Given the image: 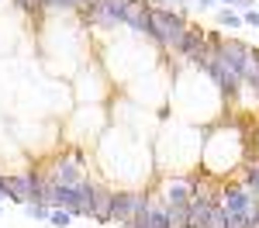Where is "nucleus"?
Segmentation results:
<instances>
[{
    "mask_svg": "<svg viewBox=\"0 0 259 228\" xmlns=\"http://www.w3.org/2000/svg\"><path fill=\"white\" fill-rule=\"evenodd\" d=\"M214 59H218L225 69H232L235 76H242V73H245V59H249V45L242 38H228V35H225V41L214 49Z\"/></svg>",
    "mask_w": 259,
    "mask_h": 228,
    "instance_id": "1",
    "label": "nucleus"
},
{
    "mask_svg": "<svg viewBox=\"0 0 259 228\" xmlns=\"http://www.w3.org/2000/svg\"><path fill=\"white\" fill-rule=\"evenodd\" d=\"M194 201V180L190 176H169L162 184V194H159V204L166 207H187Z\"/></svg>",
    "mask_w": 259,
    "mask_h": 228,
    "instance_id": "2",
    "label": "nucleus"
},
{
    "mask_svg": "<svg viewBox=\"0 0 259 228\" xmlns=\"http://www.w3.org/2000/svg\"><path fill=\"white\" fill-rule=\"evenodd\" d=\"M124 4L128 0H97L87 24H97V28H118V24H124Z\"/></svg>",
    "mask_w": 259,
    "mask_h": 228,
    "instance_id": "3",
    "label": "nucleus"
},
{
    "mask_svg": "<svg viewBox=\"0 0 259 228\" xmlns=\"http://www.w3.org/2000/svg\"><path fill=\"white\" fill-rule=\"evenodd\" d=\"M111 204H114V190H107V187L97 184V190H94V204H90V221L111 225Z\"/></svg>",
    "mask_w": 259,
    "mask_h": 228,
    "instance_id": "4",
    "label": "nucleus"
},
{
    "mask_svg": "<svg viewBox=\"0 0 259 228\" xmlns=\"http://www.w3.org/2000/svg\"><path fill=\"white\" fill-rule=\"evenodd\" d=\"M124 24H128L132 31L145 35V28H149V4H145V0H128V4H124Z\"/></svg>",
    "mask_w": 259,
    "mask_h": 228,
    "instance_id": "5",
    "label": "nucleus"
},
{
    "mask_svg": "<svg viewBox=\"0 0 259 228\" xmlns=\"http://www.w3.org/2000/svg\"><path fill=\"white\" fill-rule=\"evenodd\" d=\"M207 218H211V201H190L187 228H207Z\"/></svg>",
    "mask_w": 259,
    "mask_h": 228,
    "instance_id": "6",
    "label": "nucleus"
},
{
    "mask_svg": "<svg viewBox=\"0 0 259 228\" xmlns=\"http://www.w3.org/2000/svg\"><path fill=\"white\" fill-rule=\"evenodd\" d=\"M214 21H218V28H228V31H239L242 24V14H235V7H221L218 14H214Z\"/></svg>",
    "mask_w": 259,
    "mask_h": 228,
    "instance_id": "7",
    "label": "nucleus"
},
{
    "mask_svg": "<svg viewBox=\"0 0 259 228\" xmlns=\"http://www.w3.org/2000/svg\"><path fill=\"white\" fill-rule=\"evenodd\" d=\"M207 228H228V211H225V204H211Z\"/></svg>",
    "mask_w": 259,
    "mask_h": 228,
    "instance_id": "8",
    "label": "nucleus"
},
{
    "mask_svg": "<svg viewBox=\"0 0 259 228\" xmlns=\"http://www.w3.org/2000/svg\"><path fill=\"white\" fill-rule=\"evenodd\" d=\"M73 218H76L73 211H66V207H52V218H49V221H52V228H69V225H73Z\"/></svg>",
    "mask_w": 259,
    "mask_h": 228,
    "instance_id": "9",
    "label": "nucleus"
},
{
    "mask_svg": "<svg viewBox=\"0 0 259 228\" xmlns=\"http://www.w3.org/2000/svg\"><path fill=\"white\" fill-rule=\"evenodd\" d=\"M187 207H190V204H187ZM187 207H166L169 228H187Z\"/></svg>",
    "mask_w": 259,
    "mask_h": 228,
    "instance_id": "10",
    "label": "nucleus"
},
{
    "mask_svg": "<svg viewBox=\"0 0 259 228\" xmlns=\"http://www.w3.org/2000/svg\"><path fill=\"white\" fill-rule=\"evenodd\" d=\"M28 218H35V221H49L52 218V204H28Z\"/></svg>",
    "mask_w": 259,
    "mask_h": 228,
    "instance_id": "11",
    "label": "nucleus"
},
{
    "mask_svg": "<svg viewBox=\"0 0 259 228\" xmlns=\"http://www.w3.org/2000/svg\"><path fill=\"white\" fill-rule=\"evenodd\" d=\"M152 228H169V218H166V204H152Z\"/></svg>",
    "mask_w": 259,
    "mask_h": 228,
    "instance_id": "12",
    "label": "nucleus"
},
{
    "mask_svg": "<svg viewBox=\"0 0 259 228\" xmlns=\"http://www.w3.org/2000/svg\"><path fill=\"white\" fill-rule=\"evenodd\" d=\"M228 228H249V211H228Z\"/></svg>",
    "mask_w": 259,
    "mask_h": 228,
    "instance_id": "13",
    "label": "nucleus"
},
{
    "mask_svg": "<svg viewBox=\"0 0 259 228\" xmlns=\"http://www.w3.org/2000/svg\"><path fill=\"white\" fill-rule=\"evenodd\" d=\"M45 11H76V0H45Z\"/></svg>",
    "mask_w": 259,
    "mask_h": 228,
    "instance_id": "14",
    "label": "nucleus"
},
{
    "mask_svg": "<svg viewBox=\"0 0 259 228\" xmlns=\"http://www.w3.org/2000/svg\"><path fill=\"white\" fill-rule=\"evenodd\" d=\"M14 7H21V11H41V4L45 0H11Z\"/></svg>",
    "mask_w": 259,
    "mask_h": 228,
    "instance_id": "15",
    "label": "nucleus"
},
{
    "mask_svg": "<svg viewBox=\"0 0 259 228\" xmlns=\"http://www.w3.org/2000/svg\"><path fill=\"white\" fill-rule=\"evenodd\" d=\"M221 41H225V35H221V31H207V49H211V56H214V49H218Z\"/></svg>",
    "mask_w": 259,
    "mask_h": 228,
    "instance_id": "16",
    "label": "nucleus"
},
{
    "mask_svg": "<svg viewBox=\"0 0 259 228\" xmlns=\"http://www.w3.org/2000/svg\"><path fill=\"white\" fill-rule=\"evenodd\" d=\"M242 21H245L249 28H259V11H256V7H252V11H245V14H242Z\"/></svg>",
    "mask_w": 259,
    "mask_h": 228,
    "instance_id": "17",
    "label": "nucleus"
},
{
    "mask_svg": "<svg viewBox=\"0 0 259 228\" xmlns=\"http://www.w3.org/2000/svg\"><path fill=\"white\" fill-rule=\"evenodd\" d=\"M252 7H256V0H239V4H235V11H242V14L252 11Z\"/></svg>",
    "mask_w": 259,
    "mask_h": 228,
    "instance_id": "18",
    "label": "nucleus"
},
{
    "mask_svg": "<svg viewBox=\"0 0 259 228\" xmlns=\"http://www.w3.org/2000/svg\"><path fill=\"white\" fill-rule=\"evenodd\" d=\"M194 4H197L200 11H207V7H214V4H218V0H194Z\"/></svg>",
    "mask_w": 259,
    "mask_h": 228,
    "instance_id": "19",
    "label": "nucleus"
},
{
    "mask_svg": "<svg viewBox=\"0 0 259 228\" xmlns=\"http://www.w3.org/2000/svg\"><path fill=\"white\" fill-rule=\"evenodd\" d=\"M249 228H259V214H249Z\"/></svg>",
    "mask_w": 259,
    "mask_h": 228,
    "instance_id": "20",
    "label": "nucleus"
},
{
    "mask_svg": "<svg viewBox=\"0 0 259 228\" xmlns=\"http://www.w3.org/2000/svg\"><path fill=\"white\" fill-rule=\"evenodd\" d=\"M7 197H11V194H7V187L0 184V201H7Z\"/></svg>",
    "mask_w": 259,
    "mask_h": 228,
    "instance_id": "21",
    "label": "nucleus"
},
{
    "mask_svg": "<svg viewBox=\"0 0 259 228\" xmlns=\"http://www.w3.org/2000/svg\"><path fill=\"white\" fill-rule=\"evenodd\" d=\"M166 4H177V7H187L190 0H166Z\"/></svg>",
    "mask_w": 259,
    "mask_h": 228,
    "instance_id": "22",
    "label": "nucleus"
},
{
    "mask_svg": "<svg viewBox=\"0 0 259 228\" xmlns=\"http://www.w3.org/2000/svg\"><path fill=\"white\" fill-rule=\"evenodd\" d=\"M218 4H228V7H235V4H239V0H218Z\"/></svg>",
    "mask_w": 259,
    "mask_h": 228,
    "instance_id": "23",
    "label": "nucleus"
},
{
    "mask_svg": "<svg viewBox=\"0 0 259 228\" xmlns=\"http://www.w3.org/2000/svg\"><path fill=\"white\" fill-rule=\"evenodd\" d=\"M252 156H259V142H256V149H252Z\"/></svg>",
    "mask_w": 259,
    "mask_h": 228,
    "instance_id": "24",
    "label": "nucleus"
},
{
    "mask_svg": "<svg viewBox=\"0 0 259 228\" xmlns=\"http://www.w3.org/2000/svg\"><path fill=\"white\" fill-rule=\"evenodd\" d=\"M0 214H4V204H0Z\"/></svg>",
    "mask_w": 259,
    "mask_h": 228,
    "instance_id": "25",
    "label": "nucleus"
},
{
    "mask_svg": "<svg viewBox=\"0 0 259 228\" xmlns=\"http://www.w3.org/2000/svg\"><path fill=\"white\" fill-rule=\"evenodd\" d=\"M256 104H259V97H256Z\"/></svg>",
    "mask_w": 259,
    "mask_h": 228,
    "instance_id": "26",
    "label": "nucleus"
}]
</instances>
